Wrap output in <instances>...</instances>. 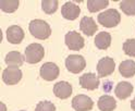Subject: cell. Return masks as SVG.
Instances as JSON below:
<instances>
[{
  "instance_id": "cell-1",
  "label": "cell",
  "mask_w": 135,
  "mask_h": 111,
  "mask_svg": "<svg viewBox=\"0 0 135 111\" xmlns=\"http://www.w3.org/2000/svg\"><path fill=\"white\" fill-rule=\"evenodd\" d=\"M28 30L32 35L37 38V39H47L50 35H51V28L50 25L45 22L44 20H33L31 21L28 25Z\"/></svg>"
},
{
  "instance_id": "cell-2",
  "label": "cell",
  "mask_w": 135,
  "mask_h": 111,
  "mask_svg": "<svg viewBox=\"0 0 135 111\" xmlns=\"http://www.w3.org/2000/svg\"><path fill=\"white\" fill-rule=\"evenodd\" d=\"M44 56H45V49L40 44H37V42L31 44L25 48L24 59L25 61L31 64L38 63L39 61H41Z\"/></svg>"
},
{
  "instance_id": "cell-3",
  "label": "cell",
  "mask_w": 135,
  "mask_h": 111,
  "mask_svg": "<svg viewBox=\"0 0 135 111\" xmlns=\"http://www.w3.org/2000/svg\"><path fill=\"white\" fill-rule=\"evenodd\" d=\"M121 21V15L115 9H108L98 15V22L105 27H114Z\"/></svg>"
},
{
  "instance_id": "cell-4",
  "label": "cell",
  "mask_w": 135,
  "mask_h": 111,
  "mask_svg": "<svg viewBox=\"0 0 135 111\" xmlns=\"http://www.w3.org/2000/svg\"><path fill=\"white\" fill-rule=\"evenodd\" d=\"M65 66L69 72L78 74L85 69L86 61L84 57L80 55H70L65 59Z\"/></svg>"
},
{
  "instance_id": "cell-5",
  "label": "cell",
  "mask_w": 135,
  "mask_h": 111,
  "mask_svg": "<svg viewBox=\"0 0 135 111\" xmlns=\"http://www.w3.org/2000/svg\"><path fill=\"white\" fill-rule=\"evenodd\" d=\"M64 40H65V45L70 50H81L85 45V41H84L82 35L75 31L66 33Z\"/></svg>"
},
{
  "instance_id": "cell-6",
  "label": "cell",
  "mask_w": 135,
  "mask_h": 111,
  "mask_svg": "<svg viewBox=\"0 0 135 111\" xmlns=\"http://www.w3.org/2000/svg\"><path fill=\"white\" fill-rule=\"evenodd\" d=\"M115 67V62L112 58L110 57H105L100 59L97 63V72L99 78H105L113 73Z\"/></svg>"
},
{
  "instance_id": "cell-7",
  "label": "cell",
  "mask_w": 135,
  "mask_h": 111,
  "mask_svg": "<svg viewBox=\"0 0 135 111\" xmlns=\"http://www.w3.org/2000/svg\"><path fill=\"white\" fill-rule=\"evenodd\" d=\"M72 107L75 111H90L94 107V101L86 95H78L72 99Z\"/></svg>"
},
{
  "instance_id": "cell-8",
  "label": "cell",
  "mask_w": 135,
  "mask_h": 111,
  "mask_svg": "<svg viewBox=\"0 0 135 111\" xmlns=\"http://www.w3.org/2000/svg\"><path fill=\"white\" fill-rule=\"evenodd\" d=\"M22 75V71L19 67L8 66L2 72V81L7 85H15L21 81Z\"/></svg>"
},
{
  "instance_id": "cell-9",
  "label": "cell",
  "mask_w": 135,
  "mask_h": 111,
  "mask_svg": "<svg viewBox=\"0 0 135 111\" xmlns=\"http://www.w3.org/2000/svg\"><path fill=\"white\" fill-rule=\"evenodd\" d=\"M59 73H60V70H59L58 65L54 62H46L40 66V76L45 81L56 80L59 76Z\"/></svg>"
},
{
  "instance_id": "cell-10",
  "label": "cell",
  "mask_w": 135,
  "mask_h": 111,
  "mask_svg": "<svg viewBox=\"0 0 135 111\" xmlns=\"http://www.w3.org/2000/svg\"><path fill=\"white\" fill-rule=\"evenodd\" d=\"M80 85L87 90H94L99 86V76L95 73H85L80 76Z\"/></svg>"
},
{
  "instance_id": "cell-11",
  "label": "cell",
  "mask_w": 135,
  "mask_h": 111,
  "mask_svg": "<svg viewBox=\"0 0 135 111\" xmlns=\"http://www.w3.org/2000/svg\"><path fill=\"white\" fill-rule=\"evenodd\" d=\"M81 13V9L80 7L76 6L74 2L69 1V2H65L62 8H61V14L64 19L66 20H70L73 21L75 19H78V16Z\"/></svg>"
},
{
  "instance_id": "cell-12",
  "label": "cell",
  "mask_w": 135,
  "mask_h": 111,
  "mask_svg": "<svg viewBox=\"0 0 135 111\" xmlns=\"http://www.w3.org/2000/svg\"><path fill=\"white\" fill-rule=\"evenodd\" d=\"M7 39L11 44L18 45L24 39V31L19 25H12L7 30Z\"/></svg>"
},
{
  "instance_id": "cell-13",
  "label": "cell",
  "mask_w": 135,
  "mask_h": 111,
  "mask_svg": "<svg viewBox=\"0 0 135 111\" xmlns=\"http://www.w3.org/2000/svg\"><path fill=\"white\" fill-rule=\"evenodd\" d=\"M54 94L56 95V97L60 98V99L69 98L72 94V85L68 82H64V81L58 82L54 86Z\"/></svg>"
},
{
  "instance_id": "cell-14",
  "label": "cell",
  "mask_w": 135,
  "mask_h": 111,
  "mask_svg": "<svg viewBox=\"0 0 135 111\" xmlns=\"http://www.w3.org/2000/svg\"><path fill=\"white\" fill-rule=\"evenodd\" d=\"M80 28L86 36H93L96 33L98 26L93 18H90V16H84L80 22Z\"/></svg>"
},
{
  "instance_id": "cell-15",
  "label": "cell",
  "mask_w": 135,
  "mask_h": 111,
  "mask_svg": "<svg viewBox=\"0 0 135 111\" xmlns=\"http://www.w3.org/2000/svg\"><path fill=\"white\" fill-rule=\"evenodd\" d=\"M133 93V85L129 82H120L114 89L115 96L119 99H126Z\"/></svg>"
},
{
  "instance_id": "cell-16",
  "label": "cell",
  "mask_w": 135,
  "mask_h": 111,
  "mask_svg": "<svg viewBox=\"0 0 135 111\" xmlns=\"http://www.w3.org/2000/svg\"><path fill=\"white\" fill-rule=\"evenodd\" d=\"M94 41L98 49L106 50L111 45V35L107 32H100L96 35Z\"/></svg>"
},
{
  "instance_id": "cell-17",
  "label": "cell",
  "mask_w": 135,
  "mask_h": 111,
  "mask_svg": "<svg viewBox=\"0 0 135 111\" xmlns=\"http://www.w3.org/2000/svg\"><path fill=\"white\" fill-rule=\"evenodd\" d=\"M97 105L100 111H113L117 107V102L113 97L109 95H104L98 99Z\"/></svg>"
},
{
  "instance_id": "cell-18",
  "label": "cell",
  "mask_w": 135,
  "mask_h": 111,
  "mask_svg": "<svg viewBox=\"0 0 135 111\" xmlns=\"http://www.w3.org/2000/svg\"><path fill=\"white\" fill-rule=\"evenodd\" d=\"M4 61L8 64V66L19 67V66H21L23 64L24 58L19 51H11V52H9L6 56Z\"/></svg>"
},
{
  "instance_id": "cell-19",
  "label": "cell",
  "mask_w": 135,
  "mask_h": 111,
  "mask_svg": "<svg viewBox=\"0 0 135 111\" xmlns=\"http://www.w3.org/2000/svg\"><path fill=\"white\" fill-rule=\"evenodd\" d=\"M119 72L124 78H132L135 75V62L133 60H125L120 63Z\"/></svg>"
},
{
  "instance_id": "cell-20",
  "label": "cell",
  "mask_w": 135,
  "mask_h": 111,
  "mask_svg": "<svg viewBox=\"0 0 135 111\" xmlns=\"http://www.w3.org/2000/svg\"><path fill=\"white\" fill-rule=\"evenodd\" d=\"M109 1L108 0H88L87 1V9L89 12H97L99 10L105 9L106 7H108Z\"/></svg>"
},
{
  "instance_id": "cell-21",
  "label": "cell",
  "mask_w": 135,
  "mask_h": 111,
  "mask_svg": "<svg viewBox=\"0 0 135 111\" xmlns=\"http://www.w3.org/2000/svg\"><path fill=\"white\" fill-rule=\"evenodd\" d=\"M19 0H1L0 1V8L3 12L12 13L19 8Z\"/></svg>"
},
{
  "instance_id": "cell-22",
  "label": "cell",
  "mask_w": 135,
  "mask_h": 111,
  "mask_svg": "<svg viewBox=\"0 0 135 111\" xmlns=\"http://www.w3.org/2000/svg\"><path fill=\"white\" fill-rule=\"evenodd\" d=\"M120 8L126 15H135V0H123L120 2Z\"/></svg>"
},
{
  "instance_id": "cell-23",
  "label": "cell",
  "mask_w": 135,
  "mask_h": 111,
  "mask_svg": "<svg viewBox=\"0 0 135 111\" xmlns=\"http://www.w3.org/2000/svg\"><path fill=\"white\" fill-rule=\"evenodd\" d=\"M58 4L59 2L57 0H44V1H41V8L47 14L55 13L58 10Z\"/></svg>"
},
{
  "instance_id": "cell-24",
  "label": "cell",
  "mask_w": 135,
  "mask_h": 111,
  "mask_svg": "<svg viewBox=\"0 0 135 111\" xmlns=\"http://www.w3.org/2000/svg\"><path fill=\"white\" fill-rule=\"evenodd\" d=\"M124 54L130 57H135V39H128L123 44Z\"/></svg>"
},
{
  "instance_id": "cell-25",
  "label": "cell",
  "mask_w": 135,
  "mask_h": 111,
  "mask_svg": "<svg viewBox=\"0 0 135 111\" xmlns=\"http://www.w3.org/2000/svg\"><path fill=\"white\" fill-rule=\"evenodd\" d=\"M35 111H56V106L50 101H40L36 105Z\"/></svg>"
},
{
  "instance_id": "cell-26",
  "label": "cell",
  "mask_w": 135,
  "mask_h": 111,
  "mask_svg": "<svg viewBox=\"0 0 135 111\" xmlns=\"http://www.w3.org/2000/svg\"><path fill=\"white\" fill-rule=\"evenodd\" d=\"M131 108H132V109L135 111V98H134V99L131 101Z\"/></svg>"
},
{
  "instance_id": "cell-27",
  "label": "cell",
  "mask_w": 135,
  "mask_h": 111,
  "mask_svg": "<svg viewBox=\"0 0 135 111\" xmlns=\"http://www.w3.org/2000/svg\"><path fill=\"white\" fill-rule=\"evenodd\" d=\"M21 111H24V110H21Z\"/></svg>"
}]
</instances>
